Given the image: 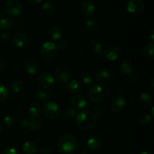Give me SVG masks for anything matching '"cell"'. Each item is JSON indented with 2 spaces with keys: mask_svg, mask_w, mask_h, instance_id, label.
Listing matches in <instances>:
<instances>
[{
  "mask_svg": "<svg viewBox=\"0 0 154 154\" xmlns=\"http://www.w3.org/2000/svg\"><path fill=\"white\" fill-rule=\"evenodd\" d=\"M97 116L94 112L89 110L82 111L76 117V123L82 130H90L97 124Z\"/></svg>",
  "mask_w": 154,
  "mask_h": 154,
  "instance_id": "6da1fadb",
  "label": "cell"
},
{
  "mask_svg": "<svg viewBox=\"0 0 154 154\" xmlns=\"http://www.w3.org/2000/svg\"><path fill=\"white\" fill-rule=\"evenodd\" d=\"M78 148V140L70 134L62 136L57 143V149L62 154H74Z\"/></svg>",
  "mask_w": 154,
  "mask_h": 154,
  "instance_id": "7a4b0ae2",
  "label": "cell"
},
{
  "mask_svg": "<svg viewBox=\"0 0 154 154\" xmlns=\"http://www.w3.org/2000/svg\"><path fill=\"white\" fill-rule=\"evenodd\" d=\"M42 112L44 116L50 120H54L61 115V108L55 102L48 101L44 104L42 108Z\"/></svg>",
  "mask_w": 154,
  "mask_h": 154,
  "instance_id": "3957f363",
  "label": "cell"
},
{
  "mask_svg": "<svg viewBox=\"0 0 154 154\" xmlns=\"http://www.w3.org/2000/svg\"><path fill=\"white\" fill-rule=\"evenodd\" d=\"M88 96L90 100L94 104H99L104 101L106 96L105 90L101 85L93 84L88 91Z\"/></svg>",
  "mask_w": 154,
  "mask_h": 154,
  "instance_id": "277c9868",
  "label": "cell"
},
{
  "mask_svg": "<svg viewBox=\"0 0 154 154\" xmlns=\"http://www.w3.org/2000/svg\"><path fill=\"white\" fill-rule=\"evenodd\" d=\"M57 45L54 42H48L42 45L40 49V54L45 60H51L57 56Z\"/></svg>",
  "mask_w": 154,
  "mask_h": 154,
  "instance_id": "5b68a950",
  "label": "cell"
},
{
  "mask_svg": "<svg viewBox=\"0 0 154 154\" xmlns=\"http://www.w3.org/2000/svg\"><path fill=\"white\" fill-rule=\"evenodd\" d=\"M4 11L10 17H17L22 11V5L18 0H8L4 5Z\"/></svg>",
  "mask_w": 154,
  "mask_h": 154,
  "instance_id": "8992f818",
  "label": "cell"
},
{
  "mask_svg": "<svg viewBox=\"0 0 154 154\" xmlns=\"http://www.w3.org/2000/svg\"><path fill=\"white\" fill-rule=\"evenodd\" d=\"M13 43L17 48L20 49H26L29 47L31 39L26 33L18 32L13 35Z\"/></svg>",
  "mask_w": 154,
  "mask_h": 154,
  "instance_id": "52a82bcc",
  "label": "cell"
},
{
  "mask_svg": "<svg viewBox=\"0 0 154 154\" xmlns=\"http://www.w3.org/2000/svg\"><path fill=\"white\" fill-rule=\"evenodd\" d=\"M54 76L57 81L60 82H67L72 77V72L70 69L64 65L58 66L54 71Z\"/></svg>",
  "mask_w": 154,
  "mask_h": 154,
  "instance_id": "ba28073f",
  "label": "cell"
},
{
  "mask_svg": "<svg viewBox=\"0 0 154 154\" xmlns=\"http://www.w3.org/2000/svg\"><path fill=\"white\" fill-rule=\"evenodd\" d=\"M38 84L45 90H50L54 86L55 80L49 72H43L39 75Z\"/></svg>",
  "mask_w": 154,
  "mask_h": 154,
  "instance_id": "9c48e42d",
  "label": "cell"
},
{
  "mask_svg": "<svg viewBox=\"0 0 154 154\" xmlns=\"http://www.w3.org/2000/svg\"><path fill=\"white\" fill-rule=\"evenodd\" d=\"M122 53L123 51L120 49V47L117 45H112V46L108 47L102 52V54L106 60L109 61H115L121 57Z\"/></svg>",
  "mask_w": 154,
  "mask_h": 154,
  "instance_id": "30bf717a",
  "label": "cell"
},
{
  "mask_svg": "<svg viewBox=\"0 0 154 154\" xmlns=\"http://www.w3.org/2000/svg\"><path fill=\"white\" fill-rule=\"evenodd\" d=\"M127 10L133 15H140L144 12V4L142 0H129Z\"/></svg>",
  "mask_w": 154,
  "mask_h": 154,
  "instance_id": "8fae6325",
  "label": "cell"
},
{
  "mask_svg": "<svg viewBox=\"0 0 154 154\" xmlns=\"http://www.w3.org/2000/svg\"><path fill=\"white\" fill-rule=\"evenodd\" d=\"M70 105L75 111H80L87 106V100L82 95L75 94L71 97Z\"/></svg>",
  "mask_w": 154,
  "mask_h": 154,
  "instance_id": "7c38bea8",
  "label": "cell"
},
{
  "mask_svg": "<svg viewBox=\"0 0 154 154\" xmlns=\"http://www.w3.org/2000/svg\"><path fill=\"white\" fill-rule=\"evenodd\" d=\"M95 10H96V7H95L94 3L90 0H85L83 2L80 8L81 15L86 18H89L93 16L95 13Z\"/></svg>",
  "mask_w": 154,
  "mask_h": 154,
  "instance_id": "4fadbf2b",
  "label": "cell"
},
{
  "mask_svg": "<svg viewBox=\"0 0 154 154\" xmlns=\"http://www.w3.org/2000/svg\"><path fill=\"white\" fill-rule=\"evenodd\" d=\"M126 107V100L122 96H117L111 100L110 108L114 113H120L124 110Z\"/></svg>",
  "mask_w": 154,
  "mask_h": 154,
  "instance_id": "5bb4252c",
  "label": "cell"
},
{
  "mask_svg": "<svg viewBox=\"0 0 154 154\" xmlns=\"http://www.w3.org/2000/svg\"><path fill=\"white\" fill-rule=\"evenodd\" d=\"M120 71L122 74L127 76H131L135 71V66L130 60H125L120 64Z\"/></svg>",
  "mask_w": 154,
  "mask_h": 154,
  "instance_id": "9a60e30c",
  "label": "cell"
},
{
  "mask_svg": "<svg viewBox=\"0 0 154 154\" xmlns=\"http://www.w3.org/2000/svg\"><path fill=\"white\" fill-rule=\"evenodd\" d=\"M111 79V73L108 70H100L97 72L95 77V81L99 85H104L108 84Z\"/></svg>",
  "mask_w": 154,
  "mask_h": 154,
  "instance_id": "2e32d148",
  "label": "cell"
},
{
  "mask_svg": "<svg viewBox=\"0 0 154 154\" xmlns=\"http://www.w3.org/2000/svg\"><path fill=\"white\" fill-rule=\"evenodd\" d=\"M153 103V99L151 94L147 92L141 93L139 97V104L141 108H151Z\"/></svg>",
  "mask_w": 154,
  "mask_h": 154,
  "instance_id": "e0dca14e",
  "label": "cell"
},
{
  "mask_svg": "<svg viewBox=\"0 0 154 154\" xmlns=\"http://www.w3.org/2000/svg\"><path fill=\"white\" fill-rule=\"evenodd\" d=\"M102 146V140L97 136H93L89 138L87 141V149L92 151L99 150Z\"/></svg>",
  "mask_w": 154,
  "mask_h": 154,
  "instance_id": "ac0fdd59",
  "label": "cell"
},
{
  "mask_svg": "<svg viewBox=\"0 0 154 154\" xmlns=\"http://www.w3.org/2000/svg\"><path fill=\"white\" fill-rule=\"evenodd\" d=\"M24 70L28 75H35L39 73L40 72V67L38 64L35 62L29 61L27 62L24 66Z\"/></svg>",
  "mask_w": 154,
  "mask_h": 154,
  "instance_id": "d6986e66",
  "label": "cell"
},
{
  "mask_svg": "<svg viewBox=\"0 0 154 154\" xmlns=\"http://www.w3.org/2000/svg\"><path fill=\"white\" fill-rule=\"evenodd\" d=\"M48 36L53 41L60 40L62 36V30L57 25H53L48 29Z\"/></svg>",
  "mask_w": 154,
  "mask_h": 154,
  "instance_id": "ffe728a7",
  "label": "cell"
},
{
  "mask_svg": "<svg viewBox=\"0 0 154 154\" xmlns=\"http://www.w3.org/2000/svg\"><path fill=\"white\" fill-rule=\"evenodd\" d=\"M42 107L38 102H32L29 106V113L32 117L38 118L42 114Z\"/></svg>",
  "mask_w": 154,
  "mask_h": 154,
  "instance_id": "44dd1931",
  "label": "cell"
},
{
  "mask_svg": "<svg viewBox=\"0 0 154 154\" xmlns=\"http://www.w3.org/2000/svg\"><path fill=\"white\" fill-rule=\"evenodd\" d=\"M62 119L65 121H72L75 120L77 115V111H75L72 107H67L63 113H61Z\"/></svg>",
  "mask_w": 154,
  "mask_h": 154,
  "instance_id": "7402d4cb",
  "label": "cell"
},
{
  "mask_svg": "<svg viewBox=\"0 0 154 154\" xmlns=\"http://www.w3.org/2000/svg\"><path fill=\"white\" fill-rule=\"evenodd\" d=\"M143 54H144V57L146 59L153 61L154 60V43L153 42H150V43L147 44L144 46V49H143Z\"/></svg>",
  "mask_w": 154,
  "mask_h": 154,
  "instance_id": "603a6c76",
  "label": "cell"
},
{
  "mask_svg": "<svg viewBox=\"0 0 154 154\" xmlns=\"http://www.w3.org/2000/svg\"><path fill=\"white\" fill-rule=\"evenodd\" d=\"M68 88H69V90L72 93H75V94H78L82 90L83 86L81 82H80L78 80H72V81H71L69 83Z\"/></svg>",
  "mask_w": 154,
  "mask_h": 154,
  "instance_id": "cb8c5ba5",
  "label": "cell"
},
{
  "mask_svg": "<svg viewBox=\"0 0 154 154\" xmlns=\"http://www.w3.org/2000/svg\"><path fill=\"white\" fill-rule=\"evenodd\" d=\"M35 96L38 101L48 102L52 99V94L48 90H37L35 93Z\"/></svg>",
  "mask_w": 154,
  "mask_h": 154,
  "instance_id": "d4e9b609",
  "label": "cell"
},
{
  "mask_svg": "<svg viewBox=\"0 0 154 154\" xmlns=\"http://www.w3.org/2000/svg\"><path fill=\"white\" fill-rule=\"evenodd\" d=\"M42 127V121L41 120V119L38 118H34V117H32L29 118V129H30L32 132H38V130H40Z\"/></svg>",
  "mask_w": 154,
  "mask_h": 154,
  "instance_id": "484cf974",
  "label": "cell"
},
{
  "mask_svg": "<svg viewBox=\"0 0 154 154\" xmlns=\"http://www.w3.org/2000/svg\"><path fill=\"white\" fill-rule=\"evenodd\" d=\"M24 88V82L20 79H16L11 84L10 89L13 93H17L22 91Z\"/></svg>",
  "mask_w": 154,
  "mask_h": 154,
  "instance_id": "4316f807",
  "label": "cell"
},
{
  "mask_svg": "<svg viewBox=\"0 0 154 154\" xmlns=\"http://www.w3.org/2000/svg\"><path fill=\"white\" fill-rule=\"evenodd\" d=\"M88 48L92 53L96 54H102V46L98 41H91L89 43Z\"/></svg>",
  "mask_w": 154,
  "mask_h": 154,
  "instance_id": "83f0119b",
  "label": "cell"
},
{
  "mask_svg": "<svg viewBox=\"0 0 154 154\" xmlns=\"http://www.w3.org/2000/svg\"><path fill=\"white\" fill-rule=\"evenodd\" d=\"M22 148L26 154H35L37 152V147L32 141H26L23 144Z\"/></svg>",
  "mask_w": 154,
  "mask_h": 154,
  "instance_id": "f1b7e54d",
  "label": "cell"
},
{
  "mask_svg": "<svg viewBox=\"0 0 154 154\" xmlns=\"http://www.w3.org/2000/svg\"><path fill=\"white\" fill-rule=\"evenodd\" d=\"M55 8L54 5L50 2H45L42 6V11L45 16H51L54 13Z\"/></svg>",
  "mask_w": 154,
  "mask_h": 154,
  "instance_id": "f546056e",
  "label": "cell"
},
{
  "mask_svg": "<svg viewBox=\"0 0 154 154\" xmlns=\"http://www.w3.org/2000/svg\"><path fill=\"white\" fill-rule=\"evenodd\" d=\"M13 25V20L8 17H2L0 18V30H8Z\"/></svg>",
  "mask_w": 154,
  "mask_h": 154,
  "instance_id": "4dcf8cb0",
  "label": "cell"
},
{
  "mask_svg": "<svg viewBox=\"0 0 154 154\" xmlns=\"http://www.w3.org/2000/svg\"><path fill=\"white\" fill-rule=\"evenodd\" d=\"M9 97L8 90L2 84H0V104L4 103L8 100Z\"/></svg>",
  "mask_w": 154,
  "mask_h": 154,
  "instance_id": "1f68e13d",
  "label": "cell"
},
{
  "mask_svg": "<svg viewBox=\"0 0 154 154\" xmlns=\"http://www.w3.org/2000/svg\"><path fill=\"white\" fill-rule=\"evenodd\" d=\"M153 117L147 114H141L138 116V122L141 125H148L151 123Z\"/></svg>",
  "mask_w": 154,
  "mask_h": 154,
  "instance_id": "d6a6232c",
  "label": "cell"
},
{
  "mask_svg": "<svg viewBox=\"0 0 154 154\" xmlns=\"http://www.w3.org/2000/svg\"><path fill=\"white\" fill-rule=\"evenodd\" d=\"M85 25L87 30L91 32H96L99 29V25L94 20H88L86 21Z\"/></svg>",
  "mask_w": 154,
  "mask_h": 154,
  "instance_id": "836d02e7",
  "label": "cell"
},
{
  "mask_svg": "<svg viewBox=\"0 0 154 154\" xmlns=\"http://www.w3.org/2000/svg\"><path fill=\"white\" fill-rule=\"evenodd\" d=\"M81 81L86 85H90L94 81V78L90 72H84L81 75Z\"/></svg>",
  "mask_w": 154,
  "mask_h": 154,
  "instance_id": "e575fe53",
  "label": "cell"
},
{
  "mask_svg": "<svg viewBox=\"0 0 154 154\" xmlns=\"http://www.w3.org/2000/svg\"><path fill=\"white\" fill-rule=\"evenodd\" d=\"M14 125V119L11 116H5L3 118L2 126L5 128H11Z\"/></svg>",
  "mask_w": 154,
  "mask_h": 154,
  "instance_id": "d590c367",
  "label": "cell"
},
{
  "mask_svg": "<svg viewBox=\"0 0 154 154\" xmlns=\"http://www.w3.org/2000/svg\"><path fill=\"white\" fill-rule=\"evenodd\" d=\"M57 50H60L61 51H66L69 49L70 45H69V44L66 41H63V42H60L57 45Z\"/></svg>",
  "mask_w": 154,
  "mask_h": 154,
  "instance_id": "8d00e7d4",
  "label": "cell"
},
{
  "mask_svg": "<svg viewBox=\"0 0 154 154\" xmlns=\"http://www.w3.org/2000/svg\"><path fill=\"white\" fill-rule=\"evenodd\" d=\"M18 126L20 128H29V118H27V117L21 118L18 122Z\"/></svg>",
  "mask_w": 154,
  "mask_h": 154,
  "instance_id": "74e56055",
  "label": "cell"
},
{
  "mask_svg": "<svg viewBox=\"0 0 154 154\" xmlns=\"http://www.w3.org/2000/svg\"><path fill=\"white\" fill-rule=\"evenodd\" d=\"M10 33L3 32L0 34V44H6L9 42Z\"/></svg>",
  "mask_w": 154,
  "mask_h": 154,
  "instance_id": "f35d334b",
  "label": "cell"
},
{
  "mask_svg": "<svg viewBox=\"0 0 154 154\" xmlns=\"http://www.w3.org/2000/svg\"><path fill=\"white\" fill-rule=\"evenodd\" d=\"M38 151L39 154H51V149L48 146H42Z\"/></svg>",
  "mask_w": 154,
  "mask_h": 154,
  "instance_id": "ab89813d",
  "label": "cell"
},
{
  "mask_svg": "<svg viewBox=\"0 0 154 154\" xmlns=\"http://www.w3.org/2000/svg\"><path fill=\"white\" fill-rule=\"evenodd\" d=\"M1 154H20V153L16 149L13 148V147H8V148L5 149V150L2 152Z\"/></svg>",
  "mask_w": 154,
  "mask_h": 154,
  "instance_id": "60d3db41",
  "label": "cell"
},
{
  "mask_svg": "<svg viewBox=\"0 0 154 154\" xmlns=\"http://www.w3.org/2000/svg\"><path fill=\"white\" fill-rule=\"evenodd\" d=\"M6 68V62L3 60H0V72H2Z\"/></svg>",
  "mask_w": 154,
  "mask_h": 154,
  "instance_id": "b9f144b4",
  "label": "cell"
},
{
  "mask_svg": "<svg viewBox=\"0 0 154 154\" xmlns=\"http://www.w3.org/2000/svg\"><path fill=\"white\" fill-rule=\"evenodd\" d=\"M29 2L33 5H38L42 2V0H29Z\"/></svg>",
  "mask_w": 154,
  "mask_h": 154,
  "instance_id": "7bdbcfd3",
  "label": "cell"
},
{
  "mask_svg": "<svg viewBox=\"0 0 154 154\" xmlns=\"http://www.w3.org/2000/svg\"><path fill=\"white\" fill-rule=\"evenodd\" d=\"M149 89H150L151 93H154V79L153 78L151 80V81H150V86H149Z\"/></svg>",
  "mask_w": 154,
  "mask_h": 154,
  "instance_id": "ee69618b",
  "label": "cell"
},
{
  "mask_svg": "<svg viewBox=\"0 0 154 154\" xmlns=\"http://www.w3.org/2000/svg\"><path fill=\"white\" fill-rule=\"evenodd\" d=\"M130 81L131 83L133 84H138V80H137V78L135 76H132V75H131L130 76Z\"/></svg>",
  "mask_w": 154,
  "mask_h": 154,
  "instance_id": "f6af8a7d",
  "label": "cell"
},
{
  "mask_svg": "<svg viewBox=\"0 0 154 154\" xmlns=\"http://www.w3.org/2000/svg\"><path fill=\"white\" fill-rule=\"evenodd\" d=\"M150 39H151V41H152V42H153V41L154 40V32L153 31L151 32V34H150Z\"/></svg>",
  "mask_w": 154,
  "mask_h": 154,
  "instance_id": "bcb514c9",
  "label": "cell"
},
{
  "mask_svg": "<svg viewBox=\"0 0 154 154\" xmlns=\"http://www.w3.org/2000/svg\"><path fill=\"white\" fill-rule=\"evenodd\" d=\"M87 150H88V149H87V148L83 149V150H81V153H82V154H87V153H88V152L87 151Z\"/></svg>",
  "mask_w": 154,
  "mask_h": 154,
  "instance_id": "7dc6e473",
  "label": "cell"
},
{
  "mask_svg": "<svg viewBox=\"0 0 154 154\" xmlns=\"http://www.w3.org/2000/svg\"><path fill=\"white\" fill-rule=\"evenodd\" d=\"M151 117H154V113H153V108H154V107H151Z\"/></svg>",
  "mask_w": 154,
  "mask_h": 154,
  "instance_id": "c3c4849f",
  "label": "cell"
},
{
  "mask_svg": "<svg viewBox=\"0 0 154 154\" xmlns=\"http://www.w3.org/2000/svg\"><path fill=\"white\" fill-rule=\"evenodd\" d=\"M139 154H151L150 153H149V152H146V151H144V152H141V153H140Z\"/></svg>",
  "mask_w": 154,
  "mask_h": 154,
  "instance_id": "681fc988",
  "label": "cell"
},
{
  "mask_svg": "<svg viewBox=\"0 0 154 154\" xmlns=\"http://www.w3.org/2000/svg\"><path fill=\"white\" fill-rule=\"evenodd\" d=\"M2 131V125L0 123V133H1V132Z\"/></svg>",
  "mask_w": 154,
  "mask_h": 154,
  "instance_id": "f907efd6",
  "label": "cell"
},
{
  "mask_svg": "<svg viewBox=\"0 0 154 154\" xmlns=\"http://www.w3.org/2000/svg\"><path fill=\"white\" fill-rule=\"evenodd\" d=\"M2 15H3V13L2 12V11H0V18L2 17Z\"/></svg>",
  "mask_w": 154,
  "mask_h": 154,
  "instance_id": "816d5d0a",
  "label": "cell"
},
{
  "mask_svg": "<svg viewBox=\"0 0 154 154\" xmlns=\"http://www.w3.org/2000/svg\"></svg>",
  "mask_w": 154,
  "mask_h": 154,
  "instance_id": "f5cc1de1",
  "label": "cell"
}]
</instances>
